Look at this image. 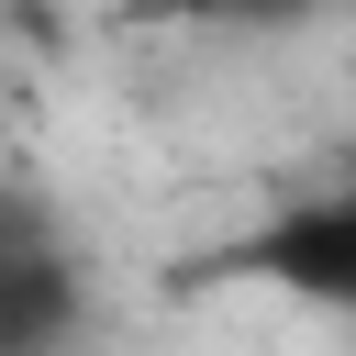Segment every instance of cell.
<instances>
[{
    "instance_id": "1",
    "label": "cell",
    "mask_w": 356,
    "mask_h": 356,
    "mask_svg": "<svg viewBox=\"0 0 356 356\" xmlns=\"http://www.w3.org/2000/svg\"><path fill=\"white\" fill-rule=\"evenodd\" d=\"M67 334H78V267H67V245L22 200H0V356H56Z\"/></svg>"
},
{
    "instance_id": "2",
    "label": "cell",
    "mask_w": 356,
    "mask_h": 356,
    "mask_svg": "<svg viewBox=\"0 0 356 356\" xmlns=\"http://www.w3.org/2000/svg\"><path fill=\"white\" fill-rule=\"evenodd\" d=\"M245 267L278 278V289H300V300H323V312H356V189L278 211V222L245 245Z\"/></svg>"
}]
</instances>
